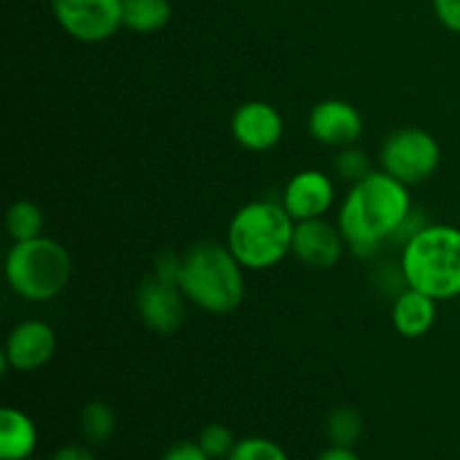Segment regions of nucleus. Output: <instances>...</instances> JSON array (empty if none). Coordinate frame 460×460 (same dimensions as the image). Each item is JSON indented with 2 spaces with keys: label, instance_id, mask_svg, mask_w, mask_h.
<instances>
[{
  "label": "nucleus",
  "instance_id": "obj_19",
  "mask_svg": "<svg viewBox=\"0 0 460 460\" xmlns=\"http://www.w3.org/2000/svg\"><path fill=\"white\" fill-rule=\"evenodd\" d=\"M326 431L328 438H331V445H337V447H355L359 443V438H362L364 431L362 416L353 407L335 409L328 416Z\"/></svg>",
  "mask_w": 460,
  "mask_h": 460
},
{
  "label": "nucleus",
  "instance_id": "obj_5",
  "mask_svg": "<svg viewBox=\"0 0 460 460\" xmlns=\"http://www.w3.org/2000/svg\"><path fill=\"white\" fill-rule=\"evenodd\" d=\"M9 288L21 299L45 304L61 295L72 279V259L54 238H31L13 243L4 261Z\"/></svg>",
  "mask_w": 460,
  "mask_h": 460
},
{
  "label": "nucleus",
  "instance_id": "obj_17",
  "mask_svg": "<svg viewBox=\"0 0 460 460\" xmlns=\"http://www.w3.org/2000/svg\"><path fill=\"white\" fill-rule=\"evenodd\" d=\"M4 225H7V232L13 238V243L31 241V238L43 236L45 216L36 202L16 200L9 205Z\"/></svg>",
  "mask_w": 460,
  "mask_h": 460
},
{
  "label": "nucleus",
  "instance_id": "obj_4",
  "mask_svg": "<svg viewBox=\"0 0 460 460\" xmlns=\"http://www.w3.org/2000/svg\"><path fill=\"white\" fill-rule=\"evenodd\" d=\"M295 225L279 202L252 200L234 214L227 227V247L245 270H270L292 252Z\"/></svg>",
  "mask_w": 460,
  "mask_h": 460
},
{
  "label": "nucleus",
  "instance_id": "obj_24",
  "mask_svg": "<svg viewBox=\"0 0 460 460\" xmlns=\"http://www.w3.org/2000/svg\"><path fill=\"white\" fill-rule=\"evenodd\" d=\"M434 12L449 31L460 34V0H434Z\"/></svg>",
  "mask_w": 460,
  "mask_h": 460
},
{
  "label": "nucleus",
  "instance_id": "obj_20",
  "mask_svg": "<svg viewBox=\"0 0 460 460\" xmlns=\"http://www.w3.org/2000/svg\"><path fill=\"white\" fill-rule=\"evenodd\" d=\"M236 443L238 440L234 438L232 429L225 425H218V422L207 425L205 429L200 431V436H198V445L205 449V454L211 460H227L229 454L236 447Z\"/></svg>",
  "mask_w": 460,
  "mask_h": 460
},
{
  "label": "nucleus",
  "instance_id": "obj_3",
  "mask_svg": "<svg viewBox=\"0 0 460 460\" xmlns=\"http://www.w3.org/2000/svg\"><path fill=\"white\" fill-rule=\"evenodd\" d=\"M407 288L447 301L460 296V229L425 225L404 243L400 259Z\"/></svg>",
  "mask_w": 460,
  "mask_h": 460
},
{
  "label": "nucleus",
  "instance_id": "obj_6",
  "mask_svg": "<svg viewBox=\"0 0 460 460\" xmlns=\"http://www.w3.org/2000/svg\"><path fill=\"white\" fill-rule=\"evenodd\" d=\"M382 171L402 184H420L436 173L440 164L438 139L422 128H400L382 144Z\"/></svg>",
  "mask_w": 460,
  "mask_h": 460
},
{
  "label": "nucleus",
  "instance_id": "obj_1",
  "mask_svg": "<svg viewBox=\"0 0 460 460\" xmlns=\"http://www.w3.org/2000/svg\"><path fill=\"white\" fill-rule=\"evenodd\" d=\"M411 211L407 184L386 171H371L346 193L337 227L353 254L373 256L389 238L398 236Z\"/></svg>",
  "mask_w": 460,
  "mask_h": 460
},
{
  "label": "nucleus",
  "instance_id": "obj_7",
  "mask_svg": "<svg viewBox=\"0 0 460 460\" xmlns=\"http://www.w3.org/2000/svg\"><path fill=\"white\" fill-rule=\"evenodd\" d=\"M54 16L72 39L102 43L124 27V0H54Z\"/></svg>",
  "mask_w": 460,
  "mask_h": 460
},
{
  "label": "nucleus",
  "instance_id": "obj_9",
  "mask_svg": "<svg viewBox=\"0 0 460 460\" xmlns=\"http://www.w3.org/2000/svg\"><path fill=\"white\" fill-rule=\"evenodd\" d=\"M57 353V332L49 323L39 319H25L9 332L4 344V359L18 373H31L43 368Z\"/></svg>",
  "mask_w": 460,
  "mask_h": 460
},
{
  "label": "nucleus",
  "instance_id": "obj_26",
  "mask_svg": "<svg viewBox=\"0 0 460 460\" xmlns=\"http://www.w3.org/2000/svg\"><path fill=\"white\" fill-rule=\"evenodd\" d=\"M49 460H94L88 447H81V445H66L58 452H54V456Z\"/></svg>",
  "mask_w": 460,
  "mask_h": 460
},
{
  "label": "nucleus",
  "instance_id": "obj_23",
  "mask_svg": "<svg viewBox=\"0 0 460 460\" xmlns=\"http://www.w3.org/2000/svg\"><path fill=\"white\" fill-rule=\"evenodd\" d=\"M153 277L180 288V277H182V256H180L175 250L157 252L155 263H153Z\"/></svg>",
  "mask_w": 460,
  "mask_h": 460
},
{
  "label": "nucleus",
  "instance_id": "obj_15",
  "mask_svg": "<svg viewBox=\"0 0 460 460\" xmlns=\"http://www.w3.org/2000/svg\"><path fill=\"white\" fill-rule=\"evenodd\" d=\"M39 445L34 420L21 409L4 407L0 411V460H30Z\"/></svg>",
  "mask_w": 460,
  "mask_h": 460
},
{
  "label": "nucleus",
  "instance_id": "obj_13",
  "mask_svg": "<svg viewBox=\"0 0 460 460\" xmlns=\"http://www.w3.org/2000/svg\"><path fill=\"white\" fill-rule=\"evenodd\" d=\"M283 130L286 126H283L281 112L268 102L243 103L232 117L234 139L247 151H270L281 142Z\"/></svg>",
  "mask_w": 460,
  "mask_h": 460
},
{
  "label": "nucleus",
  "instance_id": "obj_8",
  "mask_svg": "<svg viewBox=\"0 0 460 460\" xmlns=\"http://www.w3.org/2000/svg\"><path fill=\"white\" fill-rule=\"evenodd\" d=\"M184 299L187 296L178 286L160 281L151 274L139 283L135 305L148 331L157 335H173L184 322Z\"/></svg>",
  "mask_w": 460,
  "mask_h": 460
},
{
  "label": "nucleus",
  "instance_id": "obj_2",
  "mask_svg": "<svg viewBox=\"0 0 460 460\" xmlns=\"http://www.w3.org/2000/svg\"><path fill=\"white\" fill-rule=\"evenodd\" d=\"M243 265L227 245L198 243L182 254L180 290L187 301L211 314L234 313L245 299Z\"/></svg>",
  "mask_w": 460,
  "mask_h": 460
},
{
  "label": "nucleus",
  "instance_id": "obj_10",
  "mask_svg": "<svg viewBox=\"0 0 460 460\" xmlns=\"http://www.w3.org/2000/svg\"><path fill=\"white\" fill-rule=\"evenodd\" d=\"M335 202V184L323 171L305 169L290 178L283 191L281 205L295 223L301 220H317L326 216Z\"/></svg>",
  "mask_w": 460,
  "mask_h": 460
},
{
  "label": "nucleus",
  "instance_id": "obj_22",
  "mask_svg": "<svg viewBox=\"0 0 460 460\" xmlns=\"http://www.w3.org/2000/svg\"><path fill=\"white\" fill-rule=\"evenodd\" d=\"M335 169L341 178L350 180V182H358V180H362L364 175L371 173V164H368L367 153L353 146L341 148V153L335 160Z\"/></svg>",
  "mask_w": 460,
  "mask_h": 460
},
{
  "label": "nucleus",
  "instance_id": "obj_18",
  "mask_svg": "<svg viewBox=\"0 0 460 460\" xmlns=\"http://www.w3.org/2000/svg\"><path fill=\"white\" fill-rule=\"evenodd\" d=\"M117 427L115 411L106 402H88L81 411V431L94 445H103L112 438Z\"/></svg>",
  "mask_w": 460,
  "mask_h": 460
},
{
  "label": "nucleus",
  "instance_id": "obj_21",
  "mask_svg": "<svg viewBox=\"0 0 460 460\" xmlns=\"http://www.w3.org/2000/svg\"><path fill=\"white\" fill-rule=\"evenodd\" d=\"M227 460H290L283 452L281 445H277L270 438L252 436V438L238 440L234 452L229 454Z\"/></svg>",
  "mask_w": 460,
  "mask_h": 460
},
{
  "label": "nucleus",
  "instance_id": "obj_11",
  "mask_svg": "<svg viewBox=\"0 0 460 460\" xmlns=\"http://www.w3.org/2000/svg\"><path fill=\"white\" fill-rule=\"evenodd\" d=\"M346 241L340 227L326 223L323 218L301 220L295 225L292 236V254L313 270H331L344 256Z\"/></svg>",
  "mask_w": 460,
  "mask_h": 460
},
{
  "label": "nucleus",
  "instance_id": "obj_12",
  "mask_svg": "<svg viewBox=\"0 0 460 460\" xmlns=\"http://www.w3.org/2000/svg\"><path fill=\"white\" fill-rule=\"evenodd\" d=\"M310 135L323 146H353L364 130L358 108L344 99H323L313 108L308 119Z\"/></svg>",
  "mask_w": 460,
  "mask_h": 460
},
{
  "label": "nucleus",
  "instance_id": "obj_14",
  "mask_svg": "<svg viewBox=\"0 0 460 460\" xmlns=\"http://www.w3.org/2000/svg\"><path fill=\"white\" fill-rule=\"evenodd\" d=\"M436 304L438 301L434 296L425 295L420 290H413V288H407L394 301V310H391L394 328L400 335L407 337V340L425 337L436 323V314H438Z\"/></svg>",
  "mask_w": 460,
  "mask_h": 460
},
{
  "label": "nucleus",
  "instance_id": "obj_16",
  "mask_svg": "<svg viewBox=\"0 0 460 460\" xmlns=\"http://www.w3.org/2000/svg\"><path fill=\"white\" fill-rule=\"evenodd\" d=\"M169 0H124V27L135 34H153L169 25Z\"/></svg>",
  "mask_w": 460,
  "mask_h": 460
},
{
  "label": "nucleus",
  "instance_id": "obj_27",
  "mask_svg": "<svg viewBox=\"0 0 460 460\" xmlns=\"http://www.w3.org/2000/svg\"><path fill=\"white\" fill-rule=\"evenodd\" d=\"M317 460H362L355 454L353 447H337V445H331L328 449H323L319 454Z\"/></svg>",
  "mask_w": 460,
  "mask_h": 460
},
{
  "label": "nucleus",
  "instance_id": "obj_25",
  "mask_svg": "<svg viewBox=\"0 0 460 460\" xmlns=\"http://www.w3.org/2000/svg\"><path fill=\"white\" fill-rule=\"evenodd\" d=\"M162 460H211V458L207 456L205 449H202L200 445L184 440V443L173 445Z\"/></svg>",
  "mask_w": 460,
  "mask_h": 460
}]
</instances>
